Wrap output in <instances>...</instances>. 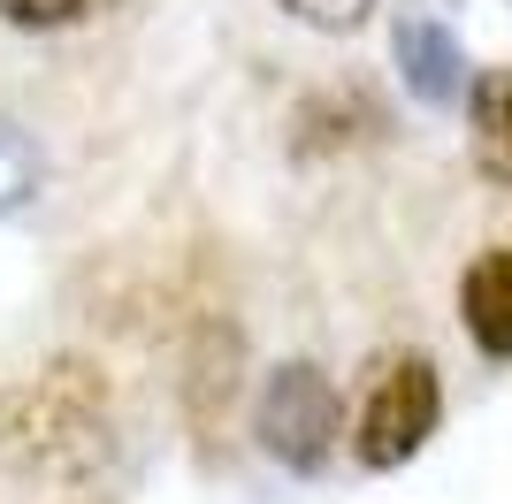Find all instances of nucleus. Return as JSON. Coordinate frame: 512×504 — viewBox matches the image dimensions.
I'll return each mask as SVG.
<instances>
[{
	"instance_id": "f257e3e1",
	"label": "nucleus",
	"mask_w": 512,
	"mask_h": 504,
	"mask_svg": "<svg viewBox=\"0 0 512 504\" xmlns=\"http://www.w3.org/2000/svg\"><path fill=\"white\" fill-rule=\"evenodd\" d=\"M115 459V398L92 359H46L0 382V474L77 489Z\"/></svg>"
},
{
	"instance_id": "f03ea898",
	"label": "nucleus",
	"mask_w": 512,
	"mask_h": 504,
	"mask_svg": "<svg viewBox=\"0 0 512 504\" xmlns=\"http://www.w3.org/2000/svg\"><path fill=\"white\" fill-rule=\"evenodd\" d=\"M444 428V375L428 352H390L375 359V375L360 390L352 413V459L367 474H398L406 459H421L428 436Z\"/></svg>"
},
{
	"instance_id": "7ed1b4c3",
	"label": "nucleus",
	"mask_w": 512,
	"mask_h": 504,
	"mask_svg": "<svg viewBox=\"0 0 512 504\" xmlns=\"http://www.w3.org/2000/svg\"><path fill=\"white\" fill-rule=\"evenodd\" d=\"M253 436L276 466L321 474V466L337 459V443L352 436L344 428V390L321 375L314 359H283V367H268V382H260V398H253Z\"/></svg>"
},
{
	"instance_id": "20e7f679",
	"label": "nucleus",
	"mask_w": 512,
	"mask_h": 504,
	"mask_svg": "<svg viewBox=\"0 0 512 504\" xmlns=\"http://www.w3.org/2000/svg\"><path fill=\"white\" fill-rule=\"evenodd\" d=\"M390 54H398V77H406V92L421 107H459L467 100V84H474L467 46L451 39L436 16H406L390 31Z\"/></svg>"
},
{
	"instance_id": "39448f33",
	"label": "nucleus",
	"mask_w": 512,
	"mask_h": 504,
	"mask_svg": "<svg viewBox=\"0 0 512 504\" xmlns=\"http://www.w3.org/2000/svg\"><path fill=\"white\" fill-rule=\"evenodd\" d=\"M459 321L482 359H512V245L474 252L459 275Z\"/></svg>"
},
{
	"instance_id": "423d86ee",
	"label": "nucleus",
	"mask_w": 512,
	"mask_h": 504,
	"mask_svg": "<svg viewBox=\"0 0 512 504\" xmlns=\"http://www.w3.org/2000/svg\"><path fill=\"white\" fill-rule=\"evenodd\" d=\"M467 130H474V168L490 184H512V69H474Z\"/></svg>"
},
{
	"instance_id": "0eeeda50",
	"label": "nucleus",
	"mask_w": 512,
	"mask_h": 504,
	"mask_svg": "<svg viewBox=\"0 0 512 504\" xmlns=\"http://www.w3.org/2000/svg\"><path fill=\"white\" fill-rule=\"evenodd\" d=\"M123 0H0V23L8 31H77L92 16H115Z\"/></svg>"
},
{
	"instance_id": "6e6552de",
	"label": "nucleus",
	"mask_w": 512,
	"mask_h": 504,
	"mask_svg": "<svg viewBox=\"0 0 512 504\" xmlns=\"http://www.w3.org/2000/svg\"><path fill=\"white\" fill-rule=\"evenodd\" d=\"M31 191H39V146L16 123H0V214H16Z\"/></svg>"
},
{
	"instance_id": "1a4fd4ad",
	"label": "nucleus",
	"mask_w": 512,
	"mask_h": 504,
	"mask_svg": "<svg viewBox=\"0 0 512 504\" xmlns=\"http://www.w3.org/2000/svg\"><path fill=\"white\" fill-rule=\"evenodd\" d=\"M276 8L306 31H329V39H344V31H360L375 16V0H276Z\"/></svg>"
},
{
	"instance_id": "9d476101",
	"label": "nucleus",
	"mask_w": 512,
	"mask_h": 504,
	"mask_svg": "<svg viewBox=\"0 0 512 504\" xmlns=\"http://www.w3.org/2000/svg\"><path fill=\"white\" fill-rule=\"evenodd\" d=\"M505 8H512V0H505Z\"/></svg>"
}]
</instances>
